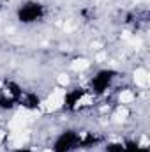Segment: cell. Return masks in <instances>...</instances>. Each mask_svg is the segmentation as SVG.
<instances>
[{
  "instance_id": "6da1fadb",
  "label": "cell",
  "mask_w": 150,
  "mask_h": 152,
  "mask_svg": "<svg viewBox=\"0 0 150 152\" xmlns=\"http://www.w3.org/2000/svg\"><path fill=\"white\" fill-rule=\"evenodd\" d=\"M66 99H67L66 88L64 87H57V88H53L50 92V96L42 103V110H46V112H57V110H60L66 104Z\"/></svg>"
},
{
  "instance_id": "7a4b0ae2",
  "label": "cell",
  "mask_w": 150,
  "mask_h": 152,
  "mask_svg": "<svg viewBox=\"0 0 150 152\" xmlns=\"http://www.w3.org/2000/svg\"><path fill=\"white\" fill-rule=\"evenodd\" d=\"M28 140H30V134H28V129H27V127H25V129H16V131H11V133L5 136L7 145H9L11 149H14V151L27 147Z\"/></svg>"
},
{
  "instance_id": "3957f363",
  "label": "cell",
  "mask_w": 150,
  "mask_h": 152,
  "mask_svg": "<svg viewBox=\"0 0 150 152\" xmlns=\"http://www.w3.org/2000/svg\"><path fill=\"white\" fill-rule=\"evenodd\" d=\"M134 81H136V85L138 87H147L150 81V75L147 69H143V67H140V69H136L134 71Z\"/></svg>"
},
{
  "instance_id": "277c9868",
  "label": "cell",
  "mask_w": 150,
  "mask_h": 152,
  "mask_svg": "<svg viewBox=\"0 0 150 152\" xmlns=\"http://www.w3.org/2000/svg\"><path fill=\"white\" fill-rule=\"evenodd\" d=\"M134 99H136V94H134L133 90H122V92L118 94V103L124 104V106L134 103Z\"/></svg>"
},
{
  "instance_id": "5b68a950",
  "label": "cell",
  "mask_w": 150,
  "mask_h": 152,
  "mask_svg": "<svg viewBox=\"0 0 150 152\" xmlns=\"http://www.w3.org/2000/svg\"><path fill=\"white\" fill-rule=\"evenodd\" d=\"M127 117H129V112H127V108H125L124 104H120V106L117 108V112L113 113V118H115L117 122H124Z\"/></svg>"
},
{
  "instance_id": "8992f818",
  "label": "cell",
  "mask_w": 150,
  "mask_h": 152,
  "mask_svg": "<svg viewBox=\"0 0 150 152\" xmlns=\"http://www.w3.org/2000/svg\"><path fill=\"white\" fill-rule=\"evenodd\" d=\"M71 67H73L74 71H85V69L90 67V62H88L87 58H76L74 62L71 64Z\"/></svg>"
},
{
  "instance_id": "52a82bcc",
  "label": "cell",
  "mask_w": 150,
  "mask_h": 152,
  "mask_svg": "<svg viewBox=\"0 0 150 152\" xmlns=\"http://www.w3.org/2000/svg\"><path fill=\"white\" fill-rule=\"evenodd\" d=\"M58 83H60V85H67V83H69V76H67V75H60Z\"/></svg>"
},
{
  "instance_id": "ba28073f",
  "label": "cell",
  "mask_w": 150,
  "mask_h": 152,
  "mask_svg": "<svg viewBox=\"0 0 150 152\" xmlns=\"http://www.w3.org/2000/svg\"><path fill=\"white\" fill-rule=\"evenodd\" d=\"M41 152H55V149H42Z\"/></svg>"
}]
</instances>
